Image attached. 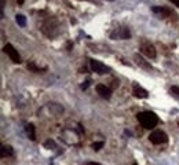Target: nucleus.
<instances>
[{
	"instance_id": "obj_1",
	"label": "nucleus",
	"mask_w": 179,
	"mask_h": 165,
	"mask_svg": "<svg viewBox=\"0 0 179 165\" xmlns=\"http://www.w3.org/2000/svg\"><path fill=\"white\" fill-rule=\"evenodd\" d=\"M137 119L141 123V125L146 129L154 128L158 123V117L153 112H142V113H139L137 116Z\"/></svg>"
},
{
	"instance_id": "obj_2",
	"label": "nucleus",
	"mask_w": 179,
	"mask_h": 165,
	"mask_svg": "<svg viewBox=\"0 0 179 165\" xmlns=\"http://www.w3.org/2000/svg\"><path fill=\"white\" fill-rule=\"evenodd\" d=\"M110 39L112 40H127V39H131V32L127 26H119L117 29L110 33Z\"/></svg>"
},
{
	"instance_id": "obj_3",
	"label": "nucleus",
	"mask_w": 179,
	"mask_h": 165,
	"mask_svg": "<svg viewBox=\"0 0 179 165\" xmlns=\"http://www.w3.org/2000/svg\"><path fill=\"white\" fill-rule=\"evenodd\" d=\"M149 140L153 144H164L168 142V136H167V134L164 131L157 129V131H154V132H152V134L149 135Z\"/></svg>"
},
{
	"instance_id": "obj_4",
	"label": "nucleus",
	"mask_w": 179,
	"mask_h": 165,
	"mask_svg": "<svg viewBox=\"0 0 179 165\" xmlns=\"http://www.w3.org/2000/svg\"><path fill=\"white\" fill-rule=\"evenodd\" d=\"M141 52H142L146 58H149V59H156V58H157L156 48H154V46H153L152 43H149V41H143L142 44H141Z\"/></svg>"
},
{
	"instance_id": "obj_5",
	"label": "nucleus",
	"mask_w": 179,
	"mask_h": 165,
	"mask_svg": "<svg viewBox=\"0 0 179 165\" xmlns=\"http://www.w3.org/2000/svg\"><path fill=\"white\" fill-rule=\"evenodd\" d=\"M90 65H91V70L95 72L96 74H106L110 72V67L106 66L105 63H102L101 61L96 59H90Z\"/></svg>"
},
{
	"instance_id": "obj_6",
	"label": "nucleus",
	"mask_w": 179,
	"mask_h": 165,
	"mask_svg": "<svg viewBox=\"0 0 179 165\" xmlns=\"http://www.w3.org/2000/svg\"><path fill=\"white\" fill-rule=\"evenodd\" d=\"M3 51L8 55V58H10L14 63H21V57H19V54H18V51H17V50L11 46V44H8V43H7V44L4 46V48H3Z\"/></svg>"
},
{
	"instance_id": "obj_7",
	"label": "nucleus",
	"mask_w": 179,
	"mask_h": 165,
	"mask_svg": "<svg viewBox=\"0 0 179 165\" xmlns=\"http://www.w3.org/2000/svg\"><path fill=\"white\" fill-rule=\"evenodd\" d=\"M95 91H96V94L99 95L101 98L103 99H110L112 96V89L109 87H106L105 84H98L95 87Z\"/></svg>"
},
{
	"instance_id": "obj_8",
	"label": "nucleus",
	"mask_w": 179,
	"mask_h": 165,
	"mask_svg": "<svg viewBox=\"0 0 179 165\" xmlns=\"http://www.w3.org/2000/svg\"><path fill=\"white\" fill-rule=\"evenodd\" d=\"M132 94H134L135 98H139V99H146L149 96L148 91H146L145 88H142L141 85H138V84L134 85V91H132Z\"/></svg>"
},
{
	"instance_id": "obj_9",
	"label": "nucleus",
	"mask_w": 179,
	"mask_h": 165,
	"mask_svg": "<svg viewBox=\"0 0 179 165\" xmlns=\"http://www.w3.org/2000/svg\"><path fill=\"white\" fill-rule=\"evenodd\" d=\"M152 11L156 14V15H158V17H161V18H165V17H168L169 15V10L168 8H165V7H153L152 8Z\"/></svg>"
},
{
	"instance_id": "obj_10",
	"label": "nucleus",
	"mask_w": 179,
	"mask_h": 165,
	"mask_svg": "<svg viewBox=\"0 0 179 165\" xmlns=\"http://www.w3.org/2000/svg\"><path fill=\"white\" fill-rule=\"evenodd\" d=\"M14 154V150L11 146L8 144H3L1 147H0V155H1V158H4V157H11V155Z\"/></svg>"
},
{
	"instance_id": "obj_11",
	"label": "nucleus",
	"mask_w": 179,
	"mask_h": 165,
	"mask_svg": "<svg viewBox=\"0 0 179 165\" xmlns=\"http://www.w3.org/2000/svg\"><path fill=\"white\" fill-rule=\"evenodd\" d=\"M134 61H135V63H137V65H139L141 67L146 69V70H150V69H152V67L149 66V63H148V62L145 61V59H143V58L141 57L139 54H135V55H134Z\"/></svg>"
},
{
	"instance_id": "obj_12",
	"label": "nucleus",
	"mask_w": 179,
	"mask_h": 165,
	"mask_svg": "<svg viewBox=\"0 0 179 165\" xmlns=\"http://www.w3.org/2000/svg\"><path fill=\"white\" fill-rule=\"evenodd\" d=\"M25 131H26V135L29 139L36 140V131H35V125L33 124H26L25 125Z\"/></svg>"
},
{
	"instance_id": "obj_13",
	"label": "nucleus",
	"mask_w": 179,
	"mask_h": 165,
	"mask_svg": "<svg viewBox=\"0 0 179 165\" xmlns=\"http://www.w3.org/2000/svg\"><path fill=\"white\" fill-rule=\"evenodd\" d=\"M15 21H17V24L21 26V28H25V26H26V17H25V15H22V14H17Z\"/></svg>"
},
{
	"instance_id": "obj_14",
	"label": "nucleus",
	"mask_w": 179,
	"mask_h": 165,
	"mask_svg": "<svg viewBox=\"0 0 179 165\" xmlns=\"http://www.w3.org/2000/svg\"><path fill=\"white\" fill-rule=\"evenodd\" d=\"M55 142L54 140H51V139H48V140H46V143H44V147L46 149H55Z\"/></svg>"
},
{
	"instance_id": "obj_15",
	"label": "nucleus",
	"mask_w": 179,
	"mask_h": 165,
	"mask_svg": "<svg viewBox=\"0 0 179 165\" xmlns=\"http://www.w3.org/2000/svg\"><path fill=\"white\" fill-rule=\"evenodd\" d=\"M169 91H171V94H172L174 96H176V98H179V87H178V85H172Z\"/></svg>"
},
{
	"instance_id": "obj_16",
	"label": "nucleus",
	"mask_w": 179,
	"mask_h": 165,
	"mask_svg": "<svg viewBox=\"0 0 179 165\" xmlns=\"http://www.w3.org/2000/svg\"><path fill=\"white\" fill-rule=\"evenodd\" d=\"M28 69H29V70H33V72H40V67H36V65L32 63V62L28 63Z\"/></svg>"
},
{
	"instance_id": "obj_17",
	"label": "nucleus",
	"mask_w": 179,
	"mask_h": 165,
	"mask_svg": "<svg viewBox=\"0 0 179 165\" xmlns=\"http://www.w3.org/2000/svg\"><path fill=\"white\" fill-rule=\"evenodd\" d=\"M103 147V142H96V143L92 144V149L94 150H101Z\"/></svg>"
},
{
	"instance_id": "obj_18",
	"label": "nucleus",
	"mask_w": 179,
	"mask_h": 165,
	"mask_svg": "<svg viewBox=\"0 0 179 165\" xmlns=\"http://www.w3.org/2000/svg\"><path fill=\"white\" fill-rule=\"evenodd\" d=\"M90 84H91V80H85V82H83V84H81V89H87Z\"/></svg>"
},
{
	"instance_id": "obj_19",
	"label": "nucleus",
	"mask_w": 179,
	"mask_h": 165,
	"mask_svg": "<svg viewBox=\"0 0 179 165\" xmlns=\"http://www.w3.org/2000/svg\"><path fill=\"white\" fill-rule=\"evenodd\" d=\"M87 165H101L99 162H94V161H90V162H87Z\"/></svg>"
},
{
	"instance_id": "obj_20",
	"label": "nucleus",
	"mask_w": 179,
	"mask_h": 165,
	"mask_svg": "<svg viewBox=\"0 0 179 165\" xmlns=\"http://www.w3.org/2000/svg\"><path fill=\"white\" fill-rule=\"evenodd\" d=\"M171 1H172V3H174L176 7H179V0H171Z\"/></svg>"
},
{
	"instance_id": "obj_21",
	"label": "nucleus",
	"mask_w": 179,
	"mask_h": 165,
	"mask_svg": "<svg viewBox=\"0 0 179 165\" xmlns=\"http://www.w3.org/2000/svg\"><path fill=\"white\" fill-rule=\"evenodd\" d=\"M17 1H18L19 4H24V0H17Z\"/></svg>"
},
{
	"instance_id": "obj_22",
	"label": "nucleus",
	"mask_w": 179,
	"mask_h": 165,
	"mask_svg": "<svg viewBox=\"0 0 179 165\" xmlns=\"http://www.w3.org/2000/svg\"><path fill=\"white\" fill-rule=\"evenodd\" d=\"M109 1H113V0H109Z\"/></svg>"
}]
</instances>
